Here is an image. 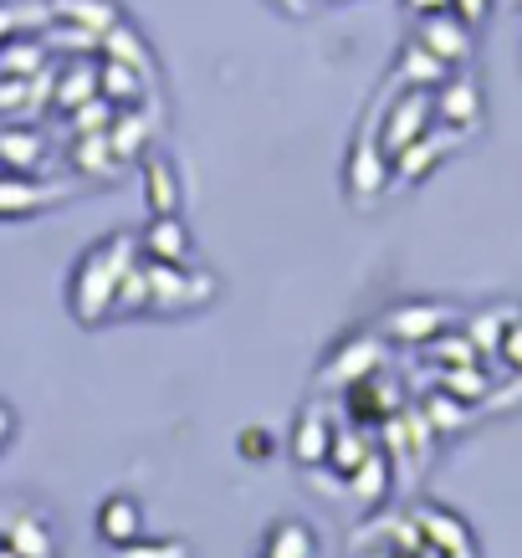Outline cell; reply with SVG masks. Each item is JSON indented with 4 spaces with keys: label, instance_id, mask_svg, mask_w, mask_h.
<instances>
[{
    "label": "cell",
    "instance_id": "36",
    "mask_svg": "<svg viewBox=\"0 0 522 558\" xmlns=\"http://www.w3.org/2000/svg\"><path fill=\"white\" fill-rule=\"evenodd\" d=\"M11 436H16V410H11L5 400H0V446H5Z\"/></svg>",
    "mask_w": 522,
    "mask_h": 558
},
{
    "label": "cell",
    "instance_id": "9",
    "mask_svg": "<svg viewBox=\"0 0 522 558\" xmlns=\"http://www.w3.org/2000/svg\"><path fill=\"white\" fill-rule=\"evenodd\" d=\"M451 323V307L440 303H404V307H389L385 318V333L400 343H430Z\"/></svg>",
    "mask_w": 522,
    "mask_h": 558
},
{
    "label": "cell",
    "instance_id": "16",
    "mask_svg": "<svg viewBox=\"0 0 522 558\" xmlns=\"http://www.w3.org/2000/svg\"><path fill=\"white\" fill-rule=\"evenodd\" d=\"M144 87H149V77H144L138 68H129V62H113V57H108V62L98 68V93H102L108 102H123V108H134V102L144 98Z\"/></svg>",
    "mask_w": 522,
    "mask_h": 558
},
{
    "label": "cell",
    "instance_id": "20",
    "mask_svg": "<svg viewBox=\"0 0 522 558\" xmlns=\"http://www.w3.org/2000/svg\"><path fill=\"white\" fill-rule=\"evenodd\" d=\"M51 16L62 21H77V32H108L113 21H119V11L108 5V0H51Z\"/></svg>",
    "mask_w": 522,
    "mask_h": 558
},
{
    "label": "cell",
    "instance_id": "30",
    "mask_svg": "<svg viewBox=\"0 0 522 558\" xmlns=\"http://www.w3.org/2000/svg\"><path fill=\"white\" fill-rule=\"evenodd\" d=\"M236 451H241V461H271L277 457V436H271L267 425H246L236 436Z\"/></svg>",
    "mask_w": 522,
    "mask_h": 558
},
{
    "label": "cell",
    "instance_id": "29",
    "mask_svg": "<svg viewBox=\"0 0 522 558\" xmlns=\"http://www.w3.org/2000/svg\"><path fill=\"white\" fill-rule=\"evenodd\" d=\"M430 359H436L440 369H456V364H482L476 343L466 339V333H446V328L430 339Z\"/></svg>",
    "mask_w": 522,
    "mask_h": 558
},
{
    "label": "cell",
    "instance_id": "38",
    "mask_svg": "<svg viewBox=\"0 0 522 558\" xmlns=\"http://www.w3.org/2000/svg\"><path fill=\"white\" fill-rule=\"evenodd\" d=\"M0 558H16V554H11V548H5V543H0Z\"/></svg>",
    "mask_w": 522,
    "mask_h": 558
},
{
    "label": "cell",
    "instance_id": "22",
    "mask_svg": "<svg viewBox=\"0 0 522 558\" xmlns=\"http://www.w3.org/2000/svg\"><path fill=\"white\" fill-rule=\"evenodd\" d=\"M102 51H108L113 62H129V68H138L144 77H149V47L138 41L134 26H119V21H113V26L102 32Z\"/></svg>",
    "mask_w": 522,
    "mask_h": 558
},
{
    "label": "cell",
    "instance_id": "37",
    "mask_svg": "<svg viewBox=\"0 0 522 558\" xmlns=\"http://www.w3.org/2000/svg\"><path fill=\"white\" fill-rule=\"evenodd\" d=\"M16 32V11H11V5H0V36H11Z\"/></svg>",
    "mask_w": 522,
    "mask_h": 558
},
{
    "label": "cell",
    "instance_id": "25",
    "mask_svg": "<svg viewBox=\"0 0 522 558\" xmlns=\"http://www.w3.org/2000/svg\"><path fill=\"white\" fill-rule=\"evenodd\" d=\"M425 425H430V430H436V436H446V430H461V425H466V415H472V405H461V400H456V395H446V389H440V395H425Z\"/></svg>",
    "mask_w": 522,
    "mask_h": 558
},
{
    "label": "cell",
    "instance_id": "3",
    "mask_svg": "<svg viewBox=\"0 0 522 558\" xmlns=\"http://www.w3.org/2000/svg\"><path fill=\"white\" fill-rule=\"evenodd\" d=\"M421 21V32H415V41H421L425 51H436L446 68H461V62H472V47L476 36L472 26L456 16V11H436V16H415Z\"/></svg>",
    "mask_w": 522,
    "mask_h": 558
},
{
    "label": "cell",
    "instance_id": "10",
    "mask_svg": "<svg viewBox=\"0 0 522 558\" xmlns=\"http://www.w3.org/2000/svg\"><path fill=\"white\" fill-rule=\"evenodd\" d=\"M138 252L154 256V262H174V267H185V262H190L185 220H180V216H149L144 236H138Z\"/></svg>",
    "mask_w": 522,
    "mask_h": 558
},
{
    "label": "cell",
    "instance_id": "8",
    "mask_svg": "<svg viewBox=\"0 0 522 558\" xmlns=\"http://www.w3.org/2000/svg\"><path fill=\"white\" fill-rule=\"evenodd\" d=\"M68 201V190L62 185H36V180H26L21 170L0 174V220H26L36 216V210H47V205Z\"/></svg>",
    "mask_w": 522,
    "mask_h": 558
},
{
    "label": "cell",
    "instance_id": "40",
    "mask_svg": "<svg viewBox=\"0 0 522 558\" xmlns=\"http://www.w3.org/2000/svg\"><path fill=\"white\" fill-rule=\"evenodd\" d=\"M512 5H522V0H512Z\"/></svg>",
    "mask_w": 522,
    "mask_h": 558
},
{
    "label": "cell",
    "instance_id": "2",
    "mask_svg": "<svg viewBox=\"0 0 522 558\" xmlns=\"http://www.w3.org/2000/svg\"><path fill=\"white\" fill-rule=\"evenodd\" d=\"M430 123H436L430 87H404L400 98L389 102V113H385V123H379V138H374V144H379L385 154H400L404 144H415Z\"/></svg>",
    "mask_w": 522,
    "mask_h": 558
},
{
    "label": "cell",
    "instance_id": "5",
    "mask_svg": "<svg viewBox=\"0 0 522 558\" xmlns=\"http://www.w3.org/2000/svg\"><path fill=\"white\" fill-rule=\"evenodd\" d=\"M456 138H461V129H436V123H430L415 144H404L400 154H389V174H400L404 185H421L425 174L446 159V149H451Z\"/></svg>",
    "mask_w": 522,
    "mask_h": 558
},
{
    "label": "cell",
    "instance_id": "7",
    "mask_svg": "<svg viewBox=\"0 0 522 558\" xmlns=\"http://www.w3.org/2000/svg\"><path fill=\"white\" fill-rule=\"evenodd\" d=\"M138 180H144V205H149V216H180V170H174L169 154L144 149Z\"/></svg>",
    "mask_w": 522,
    "mask_h": 558
},
{
    "label": "cell",
    "instance_id": "27",
    "mask_svg": "<svg viewBox=\"0 0 522 558\" xmlns=\"http://www.w3.org/2000/svg\"><path fill=\"white\" fill-rule=\"evenodd\" d=\"M108 558H190V543L185 538H144V533H138L134 543L108 548Z\"/></svg>",
    "mask_w": 522,
    "mask_h": 558
},
{
    "label": "cell",
    "instance_id": "21",
    "mask_svg": "<svg viewBox=\"0 0 522 558\" xmlns=\"http://www.w3.org/2000/svg\"><path fill=\"white\" fill-rule=\"evenodd\" d=\"M522 318L518 307H482V313H472V323H466V339L476 343V354H497V343H502L507 323Z\"/></svg>",
    "mask_w": 522,
    "mask_h": 558
},
{
    "label": "cell",
    "instance_id": "35",
    "mask_svg": "<svg viewBox=\"0 0 522 558\" xmlns=\"http://www.w3.org/2000/svg\"><path fill=\"white\" fill-rule=\"evenodd\" d=\"M271 5H277L282 16H292V21H303L307 11H313V0H271Z\"/></svg>",
    "mask_w": 522,
    "mask_h": 558
},
{
    "label": "cell",
    "instance_id": "12",
    "mask_svg": "<svg viewBox=\"0 0 522 558\" xmlns=\"http://www.w3.org/2000/svg\"><path fill=\"white\" fill-rule=\"evenodd\" d=\"M328 440H333V425H328V410L323 405H303L298 410V425H292V457L303 466H318L328 457Z\"/></svg>",
    "mask_w": 522,
    "mask_h": 558
},
{
    "label": "cell",
    "instance_id": "33",
    "mask_svg": "<svg viewBox=\"0 0 522 558\" xmlns=\"http://www.w3.org/2000/svg\"><path fill=\"white\" fill-rule=\"evenodd\" d=\"M77 134H108V108H102V102H87V108H83Z\"/></svg>",
    "mask_w": 522,
    "mask_h": 558
},
{
    "label": "cell",
    "instance_id": "32",
    "mask_svg": "<svg viewBox=\"0 0 522 558\" xmlns=\"http://www.w3.org/2000/svg\"><path fill=\"white\" fill-rule=\"evenodd\" d=\"M451 11L466 21V26H482V21L491 16V0H451Z\"/></svg>",
    "mask_w": 522,
    "mask_h": 558
},
{
    "label": "cell",
    "instance_id": "4",
    "mask_svg": "<svg viewBox=\"0 0 522 558\" xmlns=\"http://www.w3.org/2000/svg\"><path fill=\"white\" fill-rule=\"evenodd\" d=\"M389 185V154L374 144V138H359L349 165H343V190L354 205H374V195H385Z\"/></svg>",
    "mask_w": 522,
    "mask_h": 558
},
{
    "label": "cell",
    "instance_id": "31",
    "mask_svg": "<svg viewBox=\"0 0 522 558\" xmlns=\"http://www.w3.org/2000/svg\"><path fill=\"white\" fill-rule=\"evenodd\" d=\"M497 359H502L507 369H518V374H522V318H512V323H507L502 343H497Z\"/></svg>",
    "mask_w": 522,
    "mask_h": 558
},
{
    "label": "cell",
    "instance_id": "14",
    "mask_svg": "<svg viewBox=\"0 0 522 558\" xmlns=\"http://www.w3.org/2000/svg\"><path fill=\"white\" fill-rule=\"evenodd\" d=\"M379 359H385V349L374 339H354L338 349V359L328 364V385H354V379H364V374L379 369Z\"/></svg>",
    "mask_w": 522,
    "mask_h": 558
},
{
    "label": "cell",
    "instance_id": "13",
    "mask_svg": "<svg viewBox=\"0 0 522 558\" xmlns=\"http://www.w3.org/2000/svg\"><path fill=\"white\" fill-rule=\"evenodd\" d=\"M313 554H318V538H313V527L298 523V518L271 523L267 538H262V558H313Z\"/></svg>",
    "mask_w": 522,
    "mask_h": 558
},
{
    "label": "cell",
    "instance_id": "23",
    "mask_svg": "<svg viewBox=\"0 0 522 558\" xmlns=\"http://www.w3.org/2000/svg\"><path fill=\"white\" fill-rule=\"evenodd\" d=\"M369 451H374V440H369V436H359V430H338V436L328 440V457H323V461H328V466H333L338 476H354V472H359V461L369 457Z\"/></svg>",
    "mask_w": 522,
    "mask_h": 558
},
{
    "label": "cell",
    "instance_id": "15",
    "mask_svg": "<svg viewBox=\"0 0 522 558\" xmlns=\"http://www.w3.org/2000/svg\"><path fill=\"white\" fill-rule=\"evenodd\" d=\"M415 527H421V538L430 543V548H451L456 558H472L466 527L456 523L451 512H440V508H421V512H415Z\"/></svg>",
    "mask_w": 522,
    "mask_h": 558
},
{
    "label": "cell",
    "instance_id": "28",
    "mask_svg": "<svg viewBox=\"0 0 522 558\" xmlns=\"http://www.w3.org/2000/svg\"><path fill=\"white\" fill-rule=\"evenodd\" d=\"M149 307V277H144V262L123 267L119 292H113V313H144Z\"/></svg>",
    "mask_w": 522,
    "mask_h": 558
},
{
    "label": "cell",
    "instance_id": "34",
    "mask_svg": "<svg viewBox=\"0 0 522 558\" xmlns=\"http://www.w3.org/2000/svg\"><path fill=\"white\" fill-rule=\"evenodd\" d=\"M410 16H436V11H451V0H404Z\"/></svg>",
    "mask_w": 522,
    "mask_h": 558
},
{
    "label": "cell",
    "instance_id": "24",
    "mask_svg": "<svg viewBox=\"0 0 522 558\" xmlns=\"http://www.w3.org/2000/svg\"><path fill=\"white\" fill-rule=\"evenodd\" d=\"M349 487H354L359 502H379V497H385V487H389V461H385V451H379V446H374L369 457L359 461V472L349 476Z\"/></svg>",
    "mask_w": 522,
    "mask_h": 558
},
{
    "label": "cell",
    "instance_id": "18",
    "mask_svg": "<svg viewBox=\"0 0 522 558\" xmlns=\"http://www.w3.org/2000/svg\"><path fill=\"white\" fill-rule=\"evenodd\" d=\"M400 77H404V87H440L451 77V68L440 62L436 51H425L421 41H410V47L400 51Z\"/></svg>",
    "mask_w": 522,
    "mask_h": 558
},
{
    "label": "cell",
    "instance_id": "39",
    "mask_svg": "<svg viewBox=\"0 0 522 558\" xmlns=\"http://www.w3.org/2000/svg\"><path fill=\"white\" fill-rule=\"evenodd\" d=\"M374 558H400V554H374Z\"/></svg>",
    "mask_w": 522,
    "mask_h": 558
},
{
    "label": "cell",
    "instance_id": "11",
    "mask_svg": "<svg viewBox=\"0 0 522 558\" xmlns=\"http://www.w3.org/2000/svg\"><path fill=\"white\" fill-rule=\"evenodd\" d=\"M98 538L108 543V548H119V543H134L138 533H144V512H138L134 497H123V492H113V497H102L98 508Z\"/></svg>",
    "mask_w": 522,
    "mask_h": 558
},
{
    "label": "cell",
    "instance_id": "6",
    "mask_svg": "<svg viewBox=\"0 0 522 558\" xmlns=\"http://www.w3.org/2000/svg\"><path fill=\"white\" fill-rule=\"evenodd\" d=\"M430 108H436V123L466 134L482 123V87L476 77H446L440 87H430Z\"/></svg>",
    "mask_w": 522,
    "mask_h": 558
},
{
    "label": "cell",
    "instance_id": "1",
    "mask_svg": "<svg viewBox=\"0 0 522 558\" xmlns=\"http://www.w3.org/2000/svg\"><path fill=\"white\" fill-rule=\"evenodd\" d=\"M134 262H138V241L129 236H102L98 246H87L83 262L72 267V288H68L72 318L98 328L113 313V292H119L123 267H134Z\"/></svg>",
    "mask_w": 522,
    "mask_h": 558
},
{
    "label": "cell",
    "instance_id": "19",
    "mask_svg": "<svg viewBox=\"0 0 522 558\" xmlns=\"http://www.w3.org/2000/svg\"><path fill=\"white\" fill-rule=\"evenodd\" d=\"M440 389L456 395L461 405H482L491 400V374L482 364H456V369H440Z\"/></svg>",
    "mask_w": 522,
    "mask_h": 558
},
{
    "label": "cell",
    "instance_id": "17",
    "mask_svg": "<svg viewBox=\"0 0 522 558\" xmlns=\"http://www.w3.org/2000/svg\"><path fill=\"white\" fill-rule=\"evenodd\" d=\"M5 548L16 558H57V538H51V527L41 523V518H16L11 523V533H5Z\"/></svg>",
    "mask_w": 522,
    "mask_h": 558
},
{
    "label": "cell",
    "instance_id": "26",
    "mask_svg": "<svg viewBox=\"0 0 522 558\" xmlns=\"http://www.w3.org/2000/svg\"><path fill=\"white\" fill-rule=\"evenodd\" d=\"M36 159H41V138L26 134V129H0V165L32 170Z\"/></svg>",
    "mask_w": 522,
    "mask_h": 558
}]
</instances>
